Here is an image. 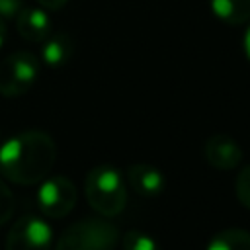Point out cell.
<instances>
[{"label":"cell","instance_id":"6da1fadb","mask_svg":"<svg viewBox=\"0 0 250 250\" xmlns=\"http://www.w3.org/2000/svg\"><path fill=\"white\" fill-rule=\"evenodd\" d=\"M57 145L45 131H23L0 146V174L12 184L35 186L51 176Z\"/></svg>","mask_w":250,"mask_h":250},{"label":"cell","instance_id":"7a4b0ae2","mask_svg":"<svg viewBox=\"0 0 250 250\" xmlns=\"http://www.w3.org/2000/svg\"><path fill=\"white\" fill-rule=\"evenodd\" d=\"M84 195L98 215L117 217L127 205V180L109 164L94 166L84 178Z\"/></svg>","mask_w":250,"mask_h":250},{"label":"cell","instance_id":"3957f363","mask_svg":"<svg viewBox=\"0 0 250 250\" xmlns=\"http://www.w3.org/2000/svg\"><path fill=\"white\" fill-rule=\"evenodd\" d=\"M119 230L107 217H86L66 227L53 250H115Z\"/></svg>","mask_w":250,"mask_h":250},{"label":"cell","instance_id":"277c9868","mask_svg":"<svg viewBox=\"0 0 250 250\" xmlns=\"http://www.w3.org/2000/svg\"><path fill=\"white\" fill-rule=\"evenodd\" d=\"M39 59L29 51H16L0 61V96L20 98L39 76Z\"/></svg>","mask_w":250,"mask_h":250},{"label":"cell","instance_id":"5b68a950","mask_svg":"<svg viewBox=\"0 0 250 250\" xmlns=\"http://www.w3.org/2000/svg\"><path fill=\"white\" fill-rule=\"evenodd\" d=\"M53 229L37 215L20 217L8 230L4 250H53Z\"/></svg>","mask_w":250,"mask_h":250},{"label":"cell","instance_id":"8992f818","mask_svg":"<svg viewBox=\"0 0 250 250\" xmlns=\"http://www.w3.org/2000/svg\"><path fill=\"white\" fill-rule=\"evenodd\" d=\"M37 207L49 219L66 217L76 203V186L66 176H47L39 182Z\"/></svg>","mask_w":250,"mask_h":250},{"label":"cell","instance_id":"52a82bcc","mask_svg":"<svg viewBox=\"0 0 250 250\" xmlns=\"http://www.w3.org/2000/svg\"><path fill=\"white\" fill-rule=\"evenodd\" d=\"M203 154H205V160L221 170V172H227V170H234L240 162H242V146L229 135H213L205 141V146H203Z\"/></svg>","mask_w":250,"mask_h":250},{"label":"cell","instance_id":"ba28073f","mask_svg":"<svg viewBox=\"0 0 250 250\" xmlns=\"http://www.w3.org/2000/svg\"><path fill=\"white\" fill-rule=\"evenodd\" d=\"M18 33L29 43H41L51 33V18L43 8L23 6L16 14Z\"/></svg>","mask_w":250,"mask_h":250},{"label":"cell","instance_id":"9c48e42d","mask_svg":"<svg viewBox=\"0 0 250 250\" xmlns=\"http://www.w3.org/2000/svg\"><path fill=\"white\" fill-rule=\"evenodd\" d=\"M127 184L139 195L152 197V195H158L164 189L166 178H164V174L156 166L139 162V164H131L127 168Z\"/></svg>","mask_w":250,"mask_h":250},{"label":"cell","instance_id":"30bf717a","mask_svg":"<svg viewBox=\"0 0 250 250\" xmlns=\"http://www.w3.org/2000/svg\"><path fill=\"white\" fill-rule=\"evenodd\" d=\"M74 53V41L64 31H51L41 41V61L51 68L64 66Z\"/></svg>","mask_w":250,"mask_h":250},{"label":"cell","instance_id":"8fae6325","mask_svg":"<svg viewBox=\"0 0 250 250\" xmlns=\"http://www.w3.org/2000/svg\"><path fill=\"white\" fill-rule=\"evenodd\" d=\"M211 12L227 25L250 23V0H209Z\"/></svg>","mask_w":250,"mask_h":250},{"label":"cell","instance_id":"7c38bea8","mask_svg":"<svg viewBox=\"0 0 250 250\" xmlns=\"http://www.w3.org/2000/svg\"><path fill=\"white\" fill-rule=\"evenodd\" d=\"M205 250H250V230L246 229H225L211 236Z\"/></svg>","mask_w":250,"mask_h":250},{"label":"cell","instance_id":"4fadbf2b","mask_svg":"<svg viewBox=\"0 0 250 250\" xmlns=\"http://www.w3.org/2000/svg\"><path fill=\"white\" fill-rule=\"evenodd\" d=\"M119 244H121V250H160L158 242L150 234H146L143 230L125 232L119 238Z\"/></svg>","mask_w":250,"mask_h":250},{"label":"cell","instance_id":"5bb4252c","mask_svg":"<svg viewBox=\"0 0 250 250\" xmlns=\"http://www.w3.org/2000/svg\"><path fill=\"white\" fill-rule=\"evenodd\" d=\"M16 211V197L8 184L0 178V227H4Z\"/></svg>","mask_w":250,"mask_h":250},{"label":"cell","instance_id":"9a60e30c","mask_svg":"<svg viewBox=\"0 0 250 250\" xmlns=\"http://www.w3.org/2000/svg\"><path fill=\"white\" fill-rule=\"evenodd\" d=\"M234 191H236V199L240 201L242 207L250 209V162L242 166V170L236 176L234 182Z\"/></svg>","mask_w":250,"mask_h":250},{"label":"cell","instance_id":"2e32d148","mask_svg":"<svg viewBox=\"0 0 250 250\" xmlns=\"http://www.w3.org/2000/svg\"><path fill=\"white\" fill-rule=\"evenodd\" d=\"M25 6V0H0V16L6 18H16V14Z\"/></svg>","mask_w":250,"mask_h":250},{"label":"cell","instance_id":"e0dca14e","mask_svg":"<svg viewBox=\"0 0 250 250\" xmlns=\"http://www.w3.org/2000/svg\"><path fill=\"white\" fill-rule=\"evenodd\" d=\"M37 2H39L41 8H47V10H61V8H64V4H66L68 0H37Z\"/></svg>","mask_w":250,"mask_h":250},{"label":"cell","instance_id":"ac0fdd59","mask_svg":"<svg viewBox=\"0 0 250 250\" xmlns=\"http://www.w3.org/2000/svg\"><path fill=\"white\" fill-rule=\"evenodd\" d=\"M242 47H244V53H246V57H248V61H250V25H248V29H246V33H244Z\"/></svg>","mask_w":250,"mask_h":250},{"label":"cell","instance_id":"d6986e66","mask_svg":"<svg viewBox=\"0 0 250 250\" xmlns=\"http://www.w3.org/2000/svg\"><path fill=\"white\" fill-rule=\"evenodd\" d=\"M4 41H6V21H4V18L0 16V47L4 45Z\"/></svg>","mask_w":250,"mask_h":250}]
</instances>
